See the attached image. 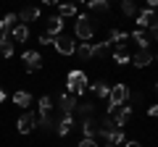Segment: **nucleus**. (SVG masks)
I'll return each instance as SVG.
<instances>
[{
    "mask_svg": "<svg viewBox=\"0 0 158 147\" xmlns=\"http://www.w3.org/2000/svg\"><path fill=\"white\" fill-rule=\"evenodd\" d=\"M66 84H69V95H82V92H87L90 89V79H87V74L82 71V68H74V71H69V76H66Z\"/></svg>",
    "mask_w": 158,
    "mask_h": 147,
    "instance_id": "obj_1",
    "label": "nucleus"
},
{
    "mask_svg": "<svg viewBox=\"0 0 158 147\" xmlns=\"http://www.w3.org/2000/svg\"><path fill=\"white\" fill-rule=\"evenodd\" d=\"M108 97H111V105H108V116H111L116 108H121L127 100H129V89H127V84H113Z\"/></svg>",
    "mask_w": 158,
    "mask_h": 147,
    "instance_id": "obj_2",
    "label": "nucleus"
},
{
    "mask_svg": "<svg viewBox=\"0 0 158 147\" xmlns=\"http://www.w3.org/2000/svg\"><path fill=\"white\" fill-rule=\"evenodd\" d=\"M74 32H77L79 40H85V42L92 40V34H95V24L90 21V16H87V13L77 16V26H74Z\"/></svg>",
    "mask_w": 158,
    "mask_h": 147,
    "instance_id": "obj_3",
    "label": "nucleus"
},
{
    "mask_svg": "<svg viewBox=\"0 0 158 147\" xmlns=\"http://www.w3.org/2000/svg\"><path fill=\"white\" fill-rule=\"evenodd\" d=\"M53 47H56L61 55H74V53H77V42H74L71 37H66V34H58L56 40H53Z\"/></svg>",
    "mask_w": 158,
    "mask_h": 147,
    "instance_id": "obj_4",
    "label": "nucleus"
},
{
    "mask_svg": "<svg viewBox=\"0 0 158 147\" xmlns=\"http://www.w3.org/2000/svg\"><path fill=\"white\" fill-rule=\"evenodd\" d=\"M21 61H24V66H27L29 74H37L40 68H42V55H40L37 50H24Z\"/></svg>",
    "mask_w": 158,
    "mask_h": 147,
    "instance_id": "obj_5",
    "label": "nucleus"
},
{
    "mask_svg": "<svg viewBox=\"0 0 158 147\" xmlns=\"http://www.w3.org/2000/svg\"><path fill=\"white\" fill-rule=\"evenodd\" d=\"M16 129H19V134H29V131H34L37 129V116L34 113H21L19 116V124H16Z\"/></svg>",
    "mask_w": 158,
    "mask_h": 147,
    "instance_id": "obj_6",
    "label": "nucleus"
},
{
    "mask_svg": "<svg viewBox=\"0 0 158 147\" xmlns=\"http://www.w3.org/2000/svg\"><path fill=\"white\" fill-rule=\"evenodd\" d=\"M132 118V105H124V108H116L111 113V121L116 124V129H124L127 126V121Z\"/></svg>",
    "mask_w": 158,
    "mask_h": 147,
    "instance_id": "obj_7",
    "label": "nucleus"
},
{
    "mask_svg": "<svg viewBox=\"0 0 158 147\" xmlns=\"http://www.w3.org/2000/svg\"><path fill=\"white\" fill-rule=\"evenodd\" d=\"M58 108H61L63 116H71V110H77V97L69 95V92H63V95L58 97Z\"/></svg>",
    "mask_w": 158,
    "mask_h": 147,
    "instance_id": "obj_8",
    "label": "nucleus"
},
{
    "mask_svg": "<svg viewBox=\"0 0 158 147\" xmlns=\"http://www.w3.org/2000/svg\"><path fill=\"white\" fill-rule=\"evenodd\" d=\"M153 58H156V55H153L150 50H137L135 55L129 58V61H132V66H137V68H145V66H150V63H153Z\"/></svg>",
    "mask_w": 158,
    "mask_h": 147,
    "instance_id": "obj_9",
    "label": "nucleus"
},
{
    "mask_svg": "<svg viewBox=\"0 0 158 147\" xmlns=\"http://www.w3.org/2000/svg\"><path fill=\"white\" fill-rule=\"evenodd\" d=\"M45 34H50V37H58V34H63V18L61 16H48L45 21Z\"/></svg>",
    "mask_w": 158,
    "mask_h": 147,
    "instance_id": "obj_10",
    "label": "nucleus"
},
{
    "mask_svg": "<svg viewBox=\"0 0 158 147\" xmlns=\"http://www.w3.org/2000/svg\"><path fill=\"white\" fill-rule=\"evenodd\" d=\"M71 129H74V118H71V116H61L58 124H56L58 137H69V134H71Z\"/></svg>",
    "mask_w": 158,
    "mask_h": 147,
    "instance_id": "obj_11",
    "label": "nucleus"
},
{
    "mask_svg": "<svg viewBox=\"0 0 158 147\" xmlns=\"http://www.w3.org/2000/svg\"><path fill=\"white\" fill-rule=\"evenodd\" d=\"M135 18H137V26H142V29H145V26H153V21H156V11L145 8V11H140Z\"/></svg>",
    "mask_w": 158,
    "mask_h": 147,
    "instance_id": "obj_12",
    "label": "nucleus"
},
{
    "mask_svg": "<svg viewBox=\"0 0 158 147\" xmlns=\"http://www.w3.org/2000/svg\"><path fill=\"white\" fill-rule=\"evenodd\" d=\"M82 139H95L98 137V121H92V116L90 118H85V124H82Z\"/></svg>",
    "mask_w": 158,
    "mask_h": 147,
    "instance_id": "obj_13",
    "label": "nucleus"
},
{
    "mask_svg": "<svg viewBox=\"0 0 158 147\" xmlns=\"http://www.w3.org/2000/svg\"><path fill=\"white\" fill-rule=\"evenodd\" d=\"M132 42H135V45L140 47V50H148V45H150V34L140 29V32H135V34H132Z\"/></svg>",
    "mask_w": 158,
    "mask_h": 147,
    "instance_id": "obj_14",
    "label": "nucleus"
},
{
    "mask_svg": "<svg viewBox=\"0 0 158 147\" xmlns=\"http://www.w3.org/2000/svg\"><path fill=\"white\" fill-rule=\"evenodd\" d=\"M113 63H118V66H124V63H129V53H127V42H124V45H116V50H113Z\"/></svg>",
    "mask_w": 158,
    "mask_h": 147,
    "instance_id": "obj_15",
    "label": "nucleus"
},
{
    "mask_svg": "<svg viewBox=\"0 0 158 147\" xmlns=\"http://www.w3.org/2000/svg\"><path fill=\"white\" fill-rule=\"evenodd\" d=\"M13 102H16L19 108H24V110H29V105H32V95L24 92V89H19L16 95H13Z\"/></svg>",
    "mask_w": 158,
    "mask_h": 147,
    "instance_id": "obj_16",
    "label": "nucleus"
},
{
    "mask_svg": "<svg viewBox=\"0 0 158 147\" xmlns=\"http://www.w3.org/2000/svg\"><path fill=\"white\" fill-rule=\"evenodd\" d=\"M90 89L95 92V97H100V100H106V97L111 95V84H106V81H95V84H90Z\"/></svg>",
    "mask_w": 158,
    "mask_h": 147,
    "instance_id": "obj_17",
    "label": "nucleus"
},
{
    "mask_svg": "<svg viewBox=\"0 0 158 147\" xmlns=\"http://www.w3.org/2000/svg\"><path fill=\"white\" fill-rule=\"evenodd\" d=\"M11 34H13V42H27V37H29V26L16 24V26L11 29Z\"/></svg>",
    "mask_w": 158,
    "mask_h": 147,
    "instance_id": "obj_18",
    "label": "nucleus"
},
{
    "mask_svg": "<svg viewBox=\"0 0 158 147\" xmlns=\"http://www.w3.org/2000/svg\"><path fill=\"white\" fill-rule=\"evenodd\" d=\"M34 18H40V8H24L21 13H19V21L27 26V21H34Z\"/></svg>",
    "mask_w": 158,
    "mask_h": 147,
    "instance_id": "obj_19",
    "label": "nucleus"
},
{
    "mask_svg": "<svg viewBox=\"0 0 158 147\" xmlns=\"http://www.w3.org/2000/svg\"><path fill=\"white\" fill-rule=\"evenodd\" d=\"M129 40V34L121 32V29H111L108 32V42H116V45H124V42Z\"/></svg>",
    "mask_w": 158,
    "mask_h": 147,
    "instance_id": "obj_20",
    "label": "nucleus"
},
{
    "mask_svg": "<svg viewBox=\"0 0 158 147\" xmlns=\"http://www.w3.org/2000/svg\"><path fill=\"white\" fill-rule=\"evenodd\" d=\"M0 55H6V58L13 55V42L8 40V34H0Z\"/></svg>",
    "mask_w": 158,
    "mask_h": 147,
    "instance_id": "obj_21",
    "label": "nucleus"
},
{
    "mask_svg": "<svg viewBox=\"0 0 158 147\" xmlns=\"http://www.w3.org/2000/svg\"><path fill=\"white\" fill-rule=\"evenodd\" d=\"M87 8H90V13H108L111 11V6L106 0H92V3H87Z\"/></svg>",
    "mask_w": 158,
    "mask_h": 147,
    "instance_id": "obj_22",
    "label": "nucleus"
},
{
    "mask_svg": "<svg viewBox=\"0 0 158 147\" xmlns=\"http://www.w3.org/2000/svg\"><path fill=\"white\" fill-rule=\"evenodd\" d=\"M77 55L82 58V61H90V58H92V42H82V45H77Z\"/></svg>",
    "mask_w": 158,
    "mask_h": 147,
    "instance_id": "obj_23",
    "label": "nucleus"
},
{
    "mask_svg": "<svg viewBox=\"0 0 158 147\" xmlns=\"http://www.w3.org/2000/svg\"><path fill=\"white\" fill-rule=\"evenodd\" d=\"M37 126L48 131V129H53V126H56V121H53L50 113H40V116H37Z\"/></svg>",
    "mask_w": 158,
    "mask_h": 147,
    "instance_id": "obj_24",
    "label": "nucleus"
},
{
    "mask_svg": "<svg viewBox=\"0 0 158 147\" xmlns=\"http://www.w3.org/2000/svg\"><path fill=\"white\" fill-rule=\"evenodd\" d=\"M108 47H111V42H95L92 45V58H106V53H108Z\"/></svg>",
    "mask_w": 158,
    "mask_h": 147,
    "instance_id": "obj_25",
    "label": "nucleus"
},
{
    "mask_svg": "<svg viewBox=\"0 0 158 147\" xmlns=\"http://www.w3.org/2000/svg\"><path fill=\"white\" fill-rule=\"evenodd\" d=\"M121 13H124V16H132V18H135L140 11H137V6L132 3V0H124V3H121Z\"/></svg>",
    "mask_w": 158,
    "mask_h": 147,
    "instance_id": "obj_26",
    "label": "nucleus"
},
{
    "mask_svg": "<svg viewBox=\"0 0 158 147\" xmlns=\"http://www.w3.org/2000/svg\"><path fill=\"white\" fill-rule=\"evenodd\" d=\"M37 105H40V113H50V110H53V100H50L48 95H42V97H40V102H37Z\"/></svg>",
    "mask_w": 158,
    "mask_h": 147,
    "instance_id": "obj_27",
    "label": "nucleus"
},
{
    "mask_svg": "<svg viewBox=\"0 0 158 147\" xmlns=\"http://www.w3.org/2000/svg\"><path fill=\"white\" fill-rule=\"evenodd\" d=\"M58 11H61V13H58L61 18H63V16H77V6H74V3H63Z\"/></svg>",
    "mask_w": 158,
    "mask_h": 147,
    "instance_id": "obj_28",
    "label": "nucleus"
},
{
    "mask_svg": "<svg viewBox=\"0 0 158 147\" xmlns=\"http://www.w3.org/2000/svg\"><path fill=\"white\" fill-rule=\"evenodd\" d=\"M77 110L85 116V118H90V116H92V105H90V102H77Z\"/></svg>",
    "mask_w": 158,
    "mask_h": 147,
    "instance_id": "obj_29",
    "label": "nucleus"
},
{
    "mask_svg": "<svg viewBox=\"0 0 158 147\" xmlns=\"http://www.w3.org/2000/svg\"><path fill=\"white\" fill-rule=\"evenodd\" d=\"M53 40L56 37H50V34H40V45H53Z\"/></svg>",
    "mask_w": 158,
    "mask_h": 147,
    "instance_id": "obj_30",
    "label": "nucleus"
},
{
    "mask_svg": "<svg viewBox=\"0 0 158 147\" xmlns=\"http://www.w3.org/2000/svg\"><path fill=\"white\" fill-rule=\"evenodd\" d=\"M79 147H100V145H98L95 139H82V142H79Z\"/></svg>",
    "mask_w": 158,
    "mask_h": 147,
    "instance_id": "obj_31",
    "label": "nucleus"
},
{
    "mask_svg": "<svg viewBox=\"0 0 158 147\" xmlns=\"http://www.w3.org/2000/svg\"><path fill=\"white\" fill-rule=\"evenodd\" d=\"M153 37L158 40V16H156V21H153V26H150V40H153Z\"/></svg>",
    "mask_w": 158,
    "mask_h": 147,
    "instance_id": "obj_32",
    "label": "nucleus"
},
{
    "mask_svg": "<svg viewBox=\"0 0 158 147\" xmlns=\"http://www.w3.org/2000/svg\"><path fill=\"white\" fill-rule=\"evenodd\" d=\"M148 116H150V118H158V105H150V108H148Z\"/></svg>",
    "mask_w": 158,
    "mask_h": 147,
    "instance_id": "obj_33",
    "label": "nucleus"
},
{
    "mask_svg": "<svg viewBox=\"0 0 158 147\" xmlns=\"http://www.w3.org/2000/svg\"><path fill=\"white\" fill-rule=\"evenodd\" d=\"M121 147H142V145H140V142H135V139H129V142H124Z\"/></svg>",
    "mask_w": 158,
    "mask_h": 147,
    "instance_id": "obj_34",
    "label": "nucleus"
},
{
    "mask_svg": "<svg viewBox=\"0 0 158 147\" xmlns=\"http://www.w3.org/2000/svg\"><path fill=\"white\" fill-rule=\"evenodd\" d=\"M0 34H8V32H6V26H3V18H0Z\"/></svg>",
    "mask_w": 158,
    "mask_h": 147,
    "instance_id": "obj_35",
    "label": "nucleus"
},
{
    "mask_svg": "<svg viewBox=\"0 0 158 147\" xmlns=\"http://www.w3.org/2000/svg\"><path fill=\"white\" fill-rule=\"evenodd\" d=\"M0 100H6V92H3V89H0Z\"/></svg>",
    "mask_w": 158,
    "mask_h": 147,
    "instance_id": "obj_36",
    "label": "nucleus"
},
{
    "mask_svg": "<svg viewBox=\"0 0 158 147\" xmlns=\"http://www.w3.org/2000/svg\"><path fill=\"white\" fill-rule=\"evenodd\" d=\"M156 92H158V81H156Z\"/></svg>",
    "mask_w": 158,
    "mask_h": 147,
    "instance_id": "obj_37",
    "label": "nucleus"
},
{
    "mask_svg": "<svg viewBox=\"0 0 158 147\" xmlns=\"http://www.w3.org/2000/svg\"><path fill=\"white\" fill-rule=\"evenodd\" d=\"M108 147H116V145H108Z\"/></svg>",
    "mask_w": 158,
    "mask_h": 147,
    "instance_id": "obj_38",
    "label": "nucleus"
}]
</instances>
